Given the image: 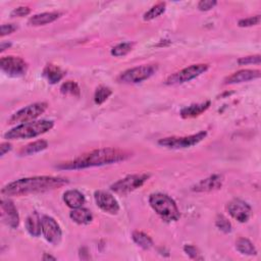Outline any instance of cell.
<instances>
[{
  "label": "cell",
  "mask_w": 261,
  "mask_h": 261,
  "mask_svg": "<svg viewBox=\"0 0 261 261\" xmlns=\"http://www.w3.org/2000/svg\"><path fill=\"white\" fill-rule=\"evenodd\" d=\"M68 181L59 177H32L20 179L8 184L3 188L2 193L6 196H26L29 194L43 193L59 189L67 185Z\"/></svg>",
  "instance_id": "1"
},
{
  "label": "cell",
  "mask_w": 261,
  "mask_h": 261,
  "mask_svg": "<svg viewBox=\"0 0 261 261\" xmlns=\"http://www.w3.org/2000/svg\"><path fill=\"white\" fill-rule=\"evenodd\" d=\"M131 156V153L117 148H102L85 153L72 160L62 162L56 167L59 169H84L105 164L124 161Z\"/></svg>",
  "instance_id": "2"
},
{
  "label": "cell",
  "mask_w": 261,
  "mask_h": 261,
  "mask_svg": "<svg viewBox=\"0 0 261 261\" xmlns=\"http://www.w3.org/2000/svg\"><path fill=\"white\" fill-rule=\"evenodd\" d=\"M54 127V123L52 121H33L29 123L21 124L11 131L5 134V138L7 140H20V139H29L42 134L47 133Z\"/></svg>",
  "instance_id": "3"
},
{
  "label": "cell",
  "mask_w": 261,
  "mask_h": 261,
  "mask_svg": "<svg viewBox=\"0 0 261 261\" xmlns=\"http://www.w3.org/2000/svg\"><path fill=\"white\" fill-rule=\"evenodd\" d=\"M149 204L153 210L165 221H177L181 217L177 203L166 194L155 193L149 197Z\"/></svg>",
  "instance_id": "4"
},
{
  "label": "cell",
  "mask_w": 261,
  "mask_h": 261,
  "mask_svg": "<svg viewBox=\"0 0 261 261\" xmlns=\"http://www.w3.org/2000/svg\"><path fill=\"white\" fill-rule=\"evenodd\" d=\"M157 69L156 64H144L125 70L120 74L118 80L124 84H138L151 78Z\"/></svg>",
  "instance_id": "5"
},
{
  "label": "cell",
  "mask_w": 261,
  "mask_h": 261,
  "mask_svg": "<svg viewBox=\"0 0 261 261\" xmlns=\"http://www.w3.org/2000/svg\"><path fill=\"white\" fill-rule=\"evenodd\" d=\"M150 178L149 175L146 173H140V175H130L114 185H111L110 190L115 192L116 194L120 195H127L139 188H141L142 186L148 181V179Z\"/></svg>",
  "instance_id": "6"
},
{
  "label": "cell",
  "mask_w": 261,
  "mask_h": 261,
  "mask_svg": "<svg viewBox=\"0 0 261 261\" xmlns=\"http://www.w3.org/2000/svg\"><path fill=\"white\" fill-rule=\"evenodd\" d=\"M209 68V65L206 63H198V64H192L188 67H186L180 71H177L169 76L165 84L166 85H179L190 82L193 79H196L200 74L204 73Z\"/></svg>",
  "instance_id": "7"
},
{
  "label": "cell",
  "mask_w": 261,
  "mask_h": 261,
  "mask_svg": "<svg viewBox=\"0 0 261 261\" xmlns=\"http://www.w3.org/2000/svg\"><path fill=\"white\" fill-rule=\"evenodd\" d=\"M207 136V132L201 131L197 134L190 135V136H185V137H167L160 139L158 141V144L160 146L169 148V149H186L190 148L201 141H203Z\"/></svg>",
  "instance_id": "8"
},
{
  "label": "cell",
  "mask_w": 261,
  "mask_h": 261,
  "mask_svg": "<svg viewBox=\"0 0 261 261\" xmlns=\"http://www.w3.org/2000/svg\"><path fill=\"white\" fill-rule=\"evenodd\" d=\"M48 104L46 102H37L31 105H28L12 116V118L9 120V124H18V123H29L33 122L41 115L45 113L47 109Z\"/></svg>",
  "instance_id": "9"
},
{
  "label": "cell",
  "mask_w": 261,
  "mask_h": 261,
  "mask_svg": "<svg viewBox=\"0 0 261 261\" xmlns=\"http://www.w3.org/2000/svg\"><path fill=\"white\" fill-rule=\"evenodd\" d=\"M0 67L10 77L14 78L24 76L28 70V64L23 58L12 55L0 59Z\"/></svg>",
  "instance_id": "10"
},
{
  "label": "cell",
  "mask_w": 261,
  "mask_h": 261,
  "mask_svg": "<svg viewBox=\"0 0 261 261\" xmlns=\"http://www.w3.org/2000/svg\"><path fill=\"white\" fill-rule=\"evenodd\" d=\"M42 221V234L47 242L52 245H58L61 241L62 232L57 221L48 215H44L41 218Z\"/></svg>",
  "instance_id": "11"
},
{
  "label": "cell",
  "mask_w": 261,
  "mask_h": 261,
  "mask_svg": "<svg viewBox=\"0 0 261 261\" xmlns=\"http://www.w3.org/2000/svg\"><path fill=\"white\" fill-rule=\"evenodd\" d=\"M227 208L231 216L242 223L247 222L252 214L251 206L241 199H233Z\"/></svg>",
  "instance_id": "12"
},
{
  "label": "cell",
  "mask_w": 261,
  "mask_h": 261,
  "mask_svg": "<svg viewBox=\"0 0 261 261\" xmlns=\"http://www.w3.org/2000/svg\"><path fill=\"white\" fill-rule=\"evenodd\" d=\"M94 199L97 206L109 214H118L120 211V204L118 200L105 191H96L94 193Z\"/></svg>",
  "instance_id": "13"
},
{
  "label": "cell",
  "mask_w": 261,
  "mask_h": 261,
  "mask_svg": "<svg viewBox=\"0 0 261 261\" xmlns=\"http://www.w3.org/2000/svg\"><path fill=\"white\" fill-rule=\"evenodd\" d=\"M2 218L6 225L12 229H17L20 225L18 209L10 199H3L2 201Z\"/></svg>",
  "instance_id": "14"
},
{
  "label": "cell",
  "mask_w": 261,
  "mask_h": 261,
  "mask_svg": "<svg viewBox=\"0 0 261 261\" xmlns=\"http://www.w3.org/2000/svg\"><path fill=\"white\" fill-rule=\"evenodd\" d=\"M223 183V177L220 175H212L199 183H197L194 187L192 188V191L197 193H203V192H212L219 190L221 188Z\"/></svg>",
  "instance_id": "15"
},
{
  "label": "cell",
  "mask_w": 261,
  "mask_h": 261,
  "mask_svg": "<svg viewBox=\"0 0 261 261\" xmlns=\"http://www.w3.org/2000/svg\"><path fill=\"white\" fill-rule=\"evenodd\" d=\"M261 72L259 69H242L237 72L232 73L230 77L225 80L226 85L240 84L244 82H249L255 79H259Z\"/></svg>",
  "instance_id": "16"
},
{
  "label": "cell",
  "mask_w": 261,
  "mask_h": 261,
  "mask_svg": "<svg viewBox=\"0 0 261 261\" xmlns=\"http://www.w3.org/2000/svg\"><path fill=\"white\" fill-rule=\"evenodd\" d=\"M26 229L33 237H39L42 233V221L37 212H33L26 219Z\"/></svg>",
  "instance_id": "17"
},
{
  "label": "cell",
  "mask_w": 261,
  "mask_h": 261,
  "mask_svg": "<svg viewBox=\"0 0 261 261\" xmlns=\"http://www.w3.org/2000/svg\"><path fill=\"white\" fill-rule=\"evenodd\" d=\"M63 201L65 204L72 208H80L85 204V196L78 190H67L63 194Z\"/></svg>",
  "instance_id": "18"
},
{
  "label": "cell",
  "mask_w": 261,
  "mask_h": 261,
  "mask_svg": "<svg viewBox=\"0 0 261 261\" xmlns=\"http://www.w3.org/2000/svg\"><path fill=\"white\" fill-rule=\"evenodd\" d=\"M210 106V101H206L199 104H192L188 107H185L181 110V117L183 119L196 118L202 115Z\"/></svg>",
  "instance_id": "19"
},
{
  "label": "cell",
  "mask_w": 261,
  "mask_h": 261,
  "mask_svg": "<svg viewBox=\"0 0 261 261\" xmlns=\"http://www.w3.org/2000/svg\"><path fill=\"white\" fill-rule=\"evenodd\" d=\"M61 16L60 13L52 12V13H43L39 15H35L29 20V25L33 27H39V26H45L47 24L53 23Z\"/></svg>",
  "instance_id": "20"
},
{
  "label": "cell",
  "mask_w": 261,
  "mask_h": 261,
  "mask_svg": "<svg viewBox=\"0 0 261 261\" xmlns=\"http://www.w3.org/2000/svg\"><path fill=\"white\" fill-rule=\"evenodd\" d=\"M64 74H65V72L59 66H57L55 64H51V63L47 64L43 69V76L52 85L60 82L63 79Z\"/></svg>",
  "instance_id": "21"
},
{
  "label": "cell",
  "mask_w": 261,
  "mask_h": 261,
  "mask_svg": "<svg viewBox=\"0 0 261 261\" xmlns=\"http://www.w3.org/2000/svg\"><path fill=\"white\" fill-rule=\"evenodd\" d=\"M48 147V143L45 140H38V141H35L33 143H30L26 146H24L19 154L21 156H28V155H32L35 153H38L41 152Z\"/></svg>",
  "instance_id": "22"
},
{
  "label": "cell",
  "mask_w": 261,
  "mask_h": 261,
  "mask_svg": "<svg viewBox=\"0 0 261 261\" xmlns=\"http://www.w3.org/2000/svg\"><path fill=\"white\" fill-rule=\"evenodd\" d=\"M69 217L74 221L79 223V225H88L93 220V214L89 209L80 207L73 209L69 213Z\"/></svg>",
  "instance_id": "23"
},
{
  "label": "cell",
  "mask_w": 261,
  "mask_h": 261,
  "mask_svg": "<svg viewBox=\"0 0 261 261\" xmlns=\"http://www.w3.org/2000/svg\"><path fill=\"white\" fill-rule=\"evenodd\" d=\"M236 248L240 253H242L244 255L253 256V255L257 254V250H256L255 246L252 244V242H250L246 238H239L236 241Z\"/></svg>",
  "instance_id": "24"
},
{
  "label": "cell",
  "mask_w": 261,
  "mask_h": 261,
  "mask_svg": "<svg viewBox=\"0 0 261 261\" xmlns=\"http://www.w3.org/2000/svg\"><path fill=\"white\" fill-rule=\"evenodd\" d=\"M133 241L141 248L148 250L150 249L153 246V241L152 239L149 237L148 235H146L143 232H139V231H135L132 235Z\"/></svg>",
  "instance_id": "25"
},
{
  "label": "cell",
  "mask_w": 261,
  "mask_h": 261,
  "mask_svg": "<svg viewBox=\"0 0 261 261\" xmlns=\"http://www.w3.org/2000/svg\"><path fill=\"white\" fill-rule=\"evenodd\" d=\"M60 92L63 95H71L74 97L81 96V89L79 85L73 81H66L60 87Z\"/></svg>",
  "instance_id": "26"
},
{
  "label": "cell",
  "mask_w": 261,
  "mask_h": 261,
  "mask_svg": "<svg viewBox=\"0 0 261 261\" xmlns=\"http://www.w3.org/2000/svg\"><path fill=\"white\" fill-rule=\"evenodd\" d=\"M165 7H166L165 3H159V4L155 5L147 13L144 14V16H143L144 21H152V20L158 18L165 12Z\"/></svg>",
  "instance_id": "27"
},
{
  "label": "cell",
  "mask_w": 261,
  "mask_h": 261,
  "mask_svg": "<svg viewBox=\"0 0 261 261\" xmlns=\"http://www.w3.org/2000/svg\"><path fill=\"white\" fill-rule=\"evenodd\" d=\"M113 94V90L106 86H99L94 94V101L96 104L101 105L103 104Z\"/></svg>",
  "instance_id": "28"
},
{
  "label": "cell",
  "mask_w": 261,
  "mask_h": 261,
  "mask_svg": "<svg viewBox=\"0 0 261 261\" xmlns=\"http://www.w3.org/2000/svg\"><path fill=\"white\" fill-rule=\"evenodd\" d=\"M133 47H134V43H131V42L121 43V44L115 46L113 49H111V55H114V56H116V57L125 56V55H127L129 52L132 51Z\"/></svg>",
  "instance_id": "29"
},
{
  "label": "cell",
  "mask_w": 261,
  "mask_h": 261,
  "mask_svg": "<svg viewBox=\"0 0 261 261\" xmlns=\"http://www.w3.org/2000/svg\"><path fill=\"white\" fill-rule=\"evenodd\" d=\"M215 226H216V228L219 231L226 233V234L232 232V223H231V221L226 216H223L221 214L217 215V217L215 219Z\"/></svg>",
  "instance_id": "30"
},
{
  "label": "cell",
  "mask_w": 261,
  "mask_h": 261,
  "mask_svg": "<svg viewBox=\"0 0 261 261\" xmlns=\"http://www.w3.org/2000/svg\"><path fill=\"white\" fill-rule=\"evenodd\" d=\"M260 23V16H255V17H250L247 19H243L240 20L238 25L241 28H248V27H253V26H257Z\"/></svg>",
  "instance_id": "31"
},
{
  "label": "cell",
  "mask_w": 261,
  "mask_h": 261,
  "mask_svg": "<svg viewBox=\"0 0 261 261\" xmlns=\"http://www.w3.org/2000/svg\"><path fill=\"white\" fill-rule=\"evenodd\" d=\"M261 61V56L259 54L257 55H251V56H246V57H241L238 59V64L239 65H247V64H259Z\"/></svg>",
  "instance_id": "32"
},
{
  "label": "cell",
  "mask_w": 261,
  "mask_h": 261,
  "mask_svg": "<svg viewBox=\"0 0 261 261\" xmlns=\"http://www.w3.org/2000/svg\"><path fill=\"white\" fill-rule=\"evenodd\" d=\"M184 251L185 253L187 254L189 257H191L192 259H203L201 256H200V253L198 251V249L192 245H186L184 247Z\"/></svg>",
  "instance_id": "33"
},
{
  "label": "cell",
  "mask_w": 261,
  "mask_h": 261,
  "mask_svg": "<svg viewBox=\"0 0 261 261\" xmlns=\"http://www.w3.org/2000/svg\"><path fill=\"white\" fill-rule=\"evenodd\" d=\"M216 5L217 3L215 0H202V2L198 4V10L201 12H207L213 9Z\"/></svg>",
  "instance_id": "34"
},
{
  "label": "cell",
  "mask_w": 261,
  "mask_h": 261,
  "mask_svg": "<svg viewBox=\"0 0 261 261\" xmlns=\"http://www.w3.org/2000/svg\"><path fill=\"white\" fill-rule=\"evenodd\" d=\"M31 10L28 7H19L12 12L13 18H23L30 15Z\"/></svg>",
  "instance_id": "35"
},
{
  "label": "cell",
  "mask_w": 261,
  "mask_h": 261,
  "mask_svg": "<svg viewBox=\"0 0 261 261\" xmlns=\"http://www.w3.org/2000/svg\"><path fill=\"white\" fill-rule=\"evenodd\" d=\"M18 27L15 26L14 24H5L2 26V33H0V36L5 37L7 35H10L12 33H14L15 31H17Z\"/></svg>",
  "instance_id": "36"
},
{
  "label": "cell",
  "mask_w": 261,
  "mask_h": 261,
  "mask_svg": "<svg viewBox=\"0 0 261 261\" xmlns=\"http://www.w3.org/2000/svg\"><path fill=\"white\" fill-rule=\"evenodd\" d=\"M12 150V144L9 143V142H6V143H3L2 145H0V156H5L9 151Z\"/></svg>",
  "instance_id": "37"
},
{
  "label": "cell",
  "mask_w": 261,
  "mask_h": 261,
  "mask_svg": "<svg viewBox=\"0 0 261 261\" xmlns=\"http://www.w3.org/2000/svg\"><path fill=\"white\" fill-rule=\"evenodd\" d=\"M11 46H12V43H10V42H2V44H0V51L4 52L6 49H9Z\"/></svg>",
  "instance_id": "38"
},
{
  "label": "cell",
  "mask_w": 261,
  "mask_h": 261,
  "mask_svg": "<svg viewBox=\"0 0 261 261\" xmlns=\"http://www.w3.org/2000/svg\"><path fill=\"white\" fill-rule=\"evenodd\" d=\"M43 260H49V259H51V260H56V258L55 257H53V256H51V255H48V254H44V256H43V258H42Z\"/></svg>",
  "instance_id": "39"
}]
</instances>
